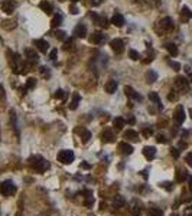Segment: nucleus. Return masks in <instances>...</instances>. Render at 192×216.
Returning a JSON list of instances; mask_svg holds the SVG:
<instances>
[{"label": "nucleus", "mask_w": 192, "mask_h": 216, "mask_svg": "<svg viewBox=\"0 0 192 216\" xmlns=\"http://www.w3.org/2000/svg\"><path fill=\"white\" fill-rule=\"evenodd\" d=\"M29 166H30L32 169H35L36 171L42 173V171L48 170L49 163H48V161H46L42 156H38V154H36V156L29 157Z\"/></svg>", "instance_id": "nucleus-1"}, {"label": "nucleus", "mask_w": 192, "mask_h": 216, "mask_svg": "<svg viewBox=\"0 0 192 216\" xmlns=\"http://www.w3.org/2000/svg\"><path fill=\"white\" fill-rule=\"evenodd\" d=\"M0 193L3 194V196H6V198L15 194L16 193V184L12 182V180H4V182L0 183Z\"/></svg>", "instance_id": "nucleus-2"}, {"label": "nucleus", "mask_w": 192, "mask_h": 216, "mask_svg": "<svg viewBox=\"0 0 192 216\" xmlns=\"http://www.w3.org/2000/svg\"><path fill=\"white\" fill-rule=\"evenodd\" d=\"M57 159L61 164H71L74 161V153L71 150H61L58 153Z\"/></svg>", "instance_id": "nucleus-3"}, {"label": "nucleus", "mask_w": 192, "mask_h": 216, "mask_svg": "<svg viewBox=\"0 0 192 216\" xmlns=\"http://www.w3.org/2000/svg\"><path fill=\"white\" fill-rule=\"evenodd\" d=\"M175 88L179 92H188L189 91V82L185 76H176L175 78Z\"/></svg>", "instance_id": "nucleus-4"}, {"label": "nucleus", "mask_w": 192, "mask_h": 216, "mask_svg": "<svg viewBox=\"0 0 192 216\" xmlns=\"http://www.w3.org/2000/svg\"><path fill=\"white\" fill-rule=\"evenodd\" d=\"M173 120H175V124L176 125H181L185 121V108L182 105H178L175 112H173Z\"/></svg>", "instance_id": "nucleus-5"}, {"label": "nucleus", "mask_w": 192, "mask_h": 216, "mask_svg": "<svg viewBox=\"0 0 192 216\" xmlns=\"http://www.w3.org/2000/svg\"><path fill=\"white\" fill-rule=\"evenodd\" d=\"M104 41H106V35L103 33V32H100V30H95L93 35H90V42L94 43V45H100Z\"/></svg>", "instance_id": "nucleus-6"}, {"label": "nucleus", "mask_w": 192, "mask_h": 216, "mask_svg": "<svg viewBox=\"0 0 192 216\" xmlns=\"http://www.w3.org/2000/svg\"><path fill=\"white\" fill-rule=\"evenodd\" d=\"M110 46H111V49L116 53H121L124 51V42H123V39H113L110 42Z\"/></svg>", "instance_id": "nucleus-7"}, {"label": "nucleus", "mask_w": 192, "mask_h": 216, "mask_svg": "<svg viewBox=\"0 0 192 216\" xmlns=\"http://www.w3.org/2000/svg\"><path fill=\"white\" fill-rule=\"evenodd\" d=\"M159 27L163 30V32H169L173 29V20L170 17H163L159 23Z\"/></svg>", "instance_id": "nucleus-8"}, {"label": "nucleus", "mask_w": 192, "mask_h": 216, "mask_svg": "<svg viewBox=\"0 0 192 216\" xmlns=\"http://www.w3.org/2000/svg\"><path fill=\"white\" fill-rule=\"evenodd\" d=\"M2 10L6 13V15H10L15 10V2L13 0H3L2 2Z\"/></svg>", "instance_id": "nucleus-9"}, {"label": "nucleus", "mask_w": 192, "mask_h": 216, "mask_svg": "<svg viewBox=\"0 0 192 216\" xmlns=\"http://www.w3.org/2000/svg\"><path fill=\"white\" fill-rule=\"evenodd\" d=\"M33 45L38 48V51H41L42 53H45L48 52V49H49V43L45 41V39H35L33 41Z\"/></svg>", "instance_id": "nucleus-10"}, {"label": "nucleus", "mask_w": 192, "mask_h": 216, "mask_svg": "<svg viewBox=\"0 0 192 216\" xmlns=\"http://www.w3.org/2000/svg\"><path fill=\"white\" fill-rule=\"evenodd\" d=\"M124 91H126V95H127L129 98H132V100H134V101H142L143 100L142 95H139V94L133 90L132 86H124Z\"/></svg>", "instance_id": "nucleus-11"}, {"label": "nucleus", "mask_w": 192, "mask_h": 216, "mask_svg": "<svg viewBox=\"0 0 192 216\" xmlns=\"http://www.w3.org/2000/svg\"><path fill=\"white\" fill-rule=\"evenodd\" d=\"M101 138L104 143H114L116 141V135H114V133L111 130H104L101 134Z\"/></svg>", "instance_id": "nucleus-12"}, {"label": "nucleus", "mask_w": 192, "mask_h": 216, "mask_svg": "<svg viewBox=\"0 0 192 216\" xmlns=\"http://www.w3.org/2000/svg\"><path fill=\"white\" fill-rule=\"evenodd\" d=\"M74 36L79 37V39H84L87 36V27L84 25H77L75 29H74Z\"/></svg>", "instance_id": "nucleus-13"}, {"label": "nucleus", "mask_w": 192, "mask_h": 216, "mask_svg": "<svg viewBox=\"0 0 192 216\" xmlns=\"http://www.w3.org/2000/svg\"><path fill=\"white\" fill-rule=\"evenodd\" d=\"M78 131L79 133V137H81V141L84 143V144H87V143L90 141V138H91V133L87 128H78V130H75V133Z\"/></svg>", "instance_id": "nucleus-14"}, {"label": "nucleus", "mask_w": 192, "mask_h": 216, "mask_svg": "<svg viewBox=\"0 0 192 216\" xmlns=\"http://www.w3.org/2000/svg\"><path fill=\"white\" fill-rule=\"evenodd\" d=\"M143 156L146 157L147 160H153L154 156H156V149H154V147H152V145H147V147H144V149H143Z\"/></svg>", "instance_id": "nucleus-15"}, {"label": "nucleus", "mask_w": 192, "mask_h": 216, "mask_svg": "<svg viewBox=\"0 0 192 216\" xmlns=\"http://www.w3.org/2000/svg\"><path fill=\"white\" fill-rule=\"evenodd\" d=\"M25 55H26L28 61H29L30 63L38 62V59H39V55H38L36 52H35L33 49H26V51H25Z\"/></svg>", "instance_id": "nucleus-16"}, {"label": "nucleus", "mask_w": 192, "mask_h": 216, "mask_svg": "<svg viewBox=\"0 0 192 216\" xmlns=\"http://www.w3.org/2000/svg\"><path fill=\"white\" fill-rule=\"evenodd\" d=\"M124 138H127V140H130V141H134V143H137L140 140L139 133H136L134 130H126L124 131Z\"/></svg>", "instance_id": "nucleus-17"}, {"label": "nucleus", "mask_w": 192, "mask_h": 216, "mask_svg": "<svg viewBox=\"0 0 192 216\" xmlns=\"http://www.w3.org/2000/svg\"><path fill=\"white\" fill-rule=\"evenodd\" d=\"M111 23H113L114 26H117V27L124 26V17H123V15L116 13V15L113 16V19H111Z\"/></svg>", "instance_id": "nucleus-18"}, {"label": "nucleus", "mask_w": 192, "mask_h": 216, "mask_svg": "<svg viewBox=\"0 0 192 216\" xmlns=\"http://www.w3.org/2000/svg\"><path fill=\"white\" fill-rule=\"evenodd\" d=\"M189 19H192V12L189 10V7L184 6V7H182V12H181V20L184 23H186Z\"/></svg>", "instance_id": "nucleus-19"}, {"label": "nucleus", "mask_w": 192, "mask_h": 216, "mask_svg": "<svg viewBox=\"0 0 192 216\" xmlns=\"http://www.w3.org/2000/svg\"><path fill=\"white\" fill-rule=\"evenodd\" d=\"M104 90H106L107 94H114L117 91V82L113 81V79H110L106 84V86H104Z\"/></svg>", "instance_id": "nucleus-20"}, {"label": "nucleus", "mask_w": 192, "mask_h": 216, "mask_svg": "<svg viewBox=\"0 0 192 216\" xmlns=\"http://www.w3.org/2000/svg\"><path fill=\"white\" fill-rule=\"evenodd\" d=\"M79 101H81V95L75 92L74 95H72L71 102H69V110H72V111H74V110H77V107L79 105Z\"/></svg>", "instance_id": "nucleus-21"}, {"label": "nucleus", "mask_w": 192, "mask_h": 216, "mask_svg": "<svg viewBox=\"0 0 192 216\" xmlns=\"http://www.w3.org/2000/svg\"><path fill=\"white\" fill-rule=\"evenodd\" d=\"M39 7H41L42 12H45L46 15H51V13H52V6H51V3L46 2V0H42L41 3H39Z\"/></svg>", "instance_id": "nucleus-22"}, {"label": "nucleus", "mask_w": 192, "mask_h": 216, "mask_svg": "<svg viewBox=\"0 0 192 216\" xmlns=\"http://www.w3.org/2000/svg\"><path fill=\"white\" fill-rule=\"evenodd\" d=\"M119 150H120L123 154H132L133 153V147L127 143H120L119 144Z\"/></svg>", "instance_id": "nucleus-23"}, {"label": "nucleus", "mask_w": 192, "mask_h": 216, "mask_svg": "<svg viewBox=\"0 0 192 216\" xmlns=\"http://www.w3.org/2000/svg\"><path fill=\"white\" fill-rule=\"evenodd\" d=\"M124 124H126V120L123 118V117H116V118L113 120V125L116 130H121V128L124 127Z\"/></svg>", "instance_id": "nucleus-24"}, {"label": "nucleus", "mask_w": 192, "mask_h": 216, "mask_svg": "<svg viewBox=\"0 0 192 216\" xmlns=\"http://www.w3.org/2000/svg\"><path fill=\"white\" fill-rule=\"evenodd\" d=\"M146 81L149 82V84H153L154 81H158V74H156L153 69H149V71L146 72Z\"/></svg>", "instance_id": "nucleus-25"}, {"label": "nucleus", "mask_w": 192, "mask_h": 216, "mask_svg": "<svg viewBox=\"0 0 192 216\" xmlns=\"http://www.w3.org/2000/svg\"><path fill=\"white\" fill-rule=\"evenodd\" d=\"M123 205H124V198L121 194H116L113 198V206L114 208H121Z\"/></svg>", "instance_id": "nucleus-26"}, {"label": "nucleus", "mask_w": 192, "mask_h": 216, "mask_svg": "<svg viewBox=\"0 0 192 216\" xmlns=\"http://www.w3.org/2000/svg\"><path fill=\"white\" fill-rule=\"evenodd\" d=\"M149 100L153 101V102H156V104L159 105V110H162V102H160V97H159L158 92H150L149 94Z\"/></svg>", "instance_id": "nucleus-27"}, {"label": "nucleus", "mask_w": 192, "mask_h": 216, "mask_svg": "<svg viewBox=\"0 0 192 216\" xmlns=\"http://www.w3.org/2000/svg\"><path fill=\"white\" fill-rule=\"evenodd\" d=\"M62 23V15H59V13H57V15L52 17V22H51V26L52 27H58Z\"/></svg>", "instance_id": "nucleus-28"}, {"label": "nucleus", "mask_w": 192, "mask_h": 216, "mask_svg": "<svg viewBox=\"0 0 192 216\" xmlns=\"http://www.w3.org/2000/svg\"><path fill=\"white\" fill-rule=\"evenodd\" d=\"M165 48L168 49V52H169L172 56H176L178 55V46L175 45V43H166Z\"/></svg>", "instance_id": "nucleus-29"}, {"label": "nucleus", "mask_w": 192, "mask_h": 216, "mask_svg": "<svg viewBox=\"0 0 192 216\" xmlns=\"http://www.w3.org/2000/svg\"><path fill=\"white\" fill-rule=\"evenodd\" d=\"M147 216H163V210L159 208H150L147 210Z\"/></svg>", "instance_id": "nucleus-30"}, {"label": "nucleus", "mask_w": 192, "mask_h": 216, "mask_svg": "<svg viewBox=\"0 0 192 216\" xmlns=\"http://www.w3.org/2000/svg\"><path fill=\"white\" fill-rule=\"evenodd\" d=\"M53 98H55V100H67L68 98V94L65 92L64 90H57V92L53 94Z\"/></svg>", "instance_id": "nucleus-31"}, {"label": "nucleus", "mask_w": 192, "mask_h": 216, "mask_svg": "<svg viewBox=\"0 0 192 216\" xmlns=\"http://www.w3.org/2000/svg\"><path fill=\"white\" fill-rule=\"evenodd\" d=\"M55 36H57V39L61 42H65L68 39L67 32H64V30H55Z\"/></svg>", "instance_id": "nucleus-32"}, {"label": "nucleus", "mask_w": 192, "mask_h": 216, "mask_svg": "<svg viewBox=\"0 0 192 216\" xmlns=\"http://www.w3.org/2000/svg\"><path fill=\"white\" fill-rule=\"evenodd\" d=\"M39 72H41V75L43 76V78H46V79L51 76V69H49L48 66H41V68H39Z\"/></svg>", "instance_id": "nucleus-33"}, {"label": "nucleus", "mask_w": 192, "mask_h": 216, "mask_svg": "<svg viewBox=\"0 0 192 216\" xmlns=\"http://www.w3.org/2000/svg\"><path fill=\"white\" fill-rule=\"evenodd\" d=\"M176 173H178V174H176L178 182H184V180L186 179V171H185L184 169H178Z\"/></svg>", "instance_id": "nucleus-34"}, {"label": "nucleus", "mask_w": 192, "mask_h": 216, "mask_svg": "<svg viewBox=\"0 0 192 216\" xmlns=\"http://www.w3.org/2000/svg\"><path fill=\"white\" fill-rule=\"evenodd\" d=\"M129 58L132 61H139L140 59V53L137 52V51H134V49H130L129 51Z\"/></svg>", "instance_id": "nucleus-35"}, {"label": "nucleus", "mask_w": 192, "mask_h": 216, "mask_svg": "<svg viewBox=\"0 0 192 216\" xmlns=\"http://www.w3.org/2000/svg\"><path fill=\"white\" fill-rule=\"evenodd\" d=\"M95 25H100V26H103V27H107L109 26V20H107L106 17H100V16H98Z\"/></svg>", "instance_id": "nucleus-36"}, {"label": "nucleus", "mask_w": 192, "mask_h": 216, "mask_svg": "<svg viewBox=\"0 0 192 216\" xmlns=\"http://www.w3.org/2000/svg\"><path fill=\"white\" fill-rule=\"evenodd\" d=\"M160 187L165 190H172L173 189V183L172 182H162L160 183Z\"/></svg>", "instance_id": "nucleus-37"}, {"label": "nucleus", "mask_w": 192, "mask_h": 216, "mask_svg": "<svg viewBox=\"0 0 192 216\" xmlns=\"http://www.w3.org/2000/svg\"><path fill=\"white\" fill-rule=\"evenodd\" d=\"M35 85H36V79L35 78H28V81H26V88L28 90L35 88Z\"/></svg>", "instance_id": "nucleus-38"}, {"label": "nucleus", "mask_w": 192, "mask_h": 216, "mask_svg": "<svg viewBox=\"0 0 192 216\" xmlns=\"http://www.w3.org/2000/svg\"><path fill=\"white\" fill-rule=\"evenodd\" d=\"M168 63H169L175 71H181V63H179V62H175V61H168Z\"/></svg>", "instance_id": "nucleus-39"}, {"label": "nucleus", "mask_w": 192, "mask_h": 216, "mask_svg": "<svg viewBox=\"0 0 192 216\" xmlns=\"http://www.w3.org/2000/svg\"><path fill=\"white\" fill-rule=\"evenodd\" d=\"M132 213L134 216H139L140 215V208H139V205L137 203H133V206H132Z\"/></svg>", "instance_id": "nucleus-40"}, {"label": "nucleus", "mask_w": 192, "mask_h": 216, "mask_svg": "<svg viewBox=\"0 0 192 216\" xmlns=\"http://www.w3.org/2000/svg\"><path fill=\"white\" fill-rule=\"evenodd\" d=\"M10 115H12V123H13V128H15L16 133L19 134V131H18V123H16V114H15V111H12V112H10Z\"/></svg>", "instance_id": "nucleus-41"}, {"label": "nucleus", "mask_w": 192, "mask_h": 216, "mask_svg": "<svg viewBox=\"0 0 192 216\" xmlns=\"http://www.w3.org/2000/svg\"><path fill=\"white\" fill-rule=\"evenodd\" d=\"M69 13H71V15H78V13H79L78 7H77V6H75L74 3H72L71 6H69Z\"/></svg>", "instance_id": "nucleus-42"}, {"label": "nucleus", "mask_w": 192, "mask_h": 216, "mask_svg": "<svg viewBox=\"0 0 192 216\" xmlns=\"http://www.w3.org/2000/svg\"><path fill=\"white\" fill-rule=\"evenodd\" d=\"M176 97H178V92H175V90H173V91H170V92H169L168 100H169V101H175V100H176Z\"/></svg>", "instance_id": "nucleus-43"}, {"label": "nucleus", "mask_w": 192, "mask_h": 216, "mask_svg": "<svg viewBox=\"0 0 192 216\" xmlns=\"http://www.w3.org/2000/svg\"><path fill=\"white\" fill-rule=\"evenodd\" d=\"M57 55H58V51H57V49H52V51H51V53H49V59H51V61H55V59H57Z\"/></svg>", "instance_id": "nucleus-44"}, {"label": "nucleus", "mask_w": 192, "mask_h": 216, "mask_svg": "<svg viewBox=\"0 0 192 216\" xmlns=\"http://www.w3.org/2000/svg\"><path fill=\"white\" fill-rule=\"evenodd\" d=\"M152 133H153V131H152V128H143V131H142V134H143L144 137H150Z\"/></svg>", "instance_id": "nucleus-45"}, {"label": "nucleus", "mask_w": 192, "mask_h": 216, "mask_svg": "<svg viewBox=\"0 0 192 216\" xmlns=\"http://www.w3.org/2000/svg\"><path fill=\"white\" fill-rule=\"evenodd\" d=\"M71 46H72V41L71 39H67V41L64 42V49L68 51V49H71Z\"/></svg>", "instance_id": "nucleus-46"}, {"label": "nucleus", "mask_w": 192, "mask_h": 216, "mask_svg": "<svg viewBox=\"0 0 192 216\" xmlns=\"http://www.w3.org/2000/svg\"><path fill=\"white\" fill-rule=\"evenodd\" d=\"M170 153H172V156L175 157V159H178V157H179V150L175 149V147H172V149H170Z\"/></svg>", "instance_id": "nucleus-47"}, {"label": "nucleus", "mask_w": 192, "mask_h": 216, "mask_svg": "<svg viewBox=\"0 0 192 216\" xmlns=\"http://www.w3.org/2000/svg\"><path fill=\"white\" fill-rule=\"evenodd\" d=\"M185 161H186L189 166H192V153H188L185 156Z\"/></svg>", "instance_id": "nucleus-48"}, {"label": "nucleus", "mask_w": 192, "mask_h": 216, "mask_svg": "<svg viewBox=\"0 0 192 216\" xmlns=\"http://www.w3.org/2000/svg\"><path fill=\"white\" fill-rule=\"evenodd\" d=\"M156 141L158 143H168V140H166L165 135H158V137H156Z\"/></svg>", "instance_id": "nucleus-49"}, {"label": "nucleus", "mask_w": 192, "mask_h": 216, "mask_svg": "<svg viewBox=\"0 0 192 216\" xmlns=\"http://www.w3.org/2000/svg\"><path fill=\"white\" fill-rule=\"evenodd\" d=\"M81 169H85V170H88V169H91V164L87 163V161H83V163H81Z\"/></svg>", "instance_id": "nucleus-50"}, {"label": "nucleus", "mask_w": 192, "mask_h": 216, "mask_svg": "<svg viewBox=\"0 0 192 216\" xmlns=\"http://www.w3.org/2000/svg\"><path fill=\"white\" fill-rule=\"evenodd\" d=\"M103 3V0H93V4L94 6H98V4H101Z\"/></svg>", "instance_id": "nucleus-51"}, {"label": "nucleus", "mask_w": 192, "mask_h": 216, "mask_svg": "<svg viewBox=\"0 0 192 216\" xmlns=\"http://www.w3.org/2000/svg\"><path fill=\"white\" fill-rule=\"evenodd\" d=\"M186 147V143L185 141H179V149H185Z\"/></svg>", "instance_id": "nucleus-52"}, {"label": "nucleus", "mask_w": 192, "mask_h": 216, "mask_svg": "<svg viewBox=\"0 0 192 216\" xmlns=\"http://www.w3.org/2000/svg\"><path fill=\"white\" fill-rule=\"evenodd\" d=\"M129 124H134L136 123V118H133V117H130V118H129V121H127Z\"/></svg>", "instance_id": "nucleus-53"}, {"label": "nucleus", "mask_w": 192, "mask_h": 216, "mask_svg": "<svg viewBox=\"0 0 192 216\" xmlns=\"http://www.w3.org/2000/svg\"><path fill=\"white\" fill-rule=\"evenodd\" d=\"M142 176H143L144 179H147V177H149V174H147V170H143V171H142Z\"/></svg>", "instance_id": "nucleus-54"}, {"label": "nucleus", "mask_w": 192, "mask_h": 216, "mask_svg": "<svg viewBox=\"0 0 192 216\" xmlns=\"http://www.w3.org/2000/svg\"><path fill=\"white\" fill-rule=\"evenodd\" d=\"M189 189L192 190V176H189Z\"/></svg>", "instance_id": "nucleus-55"}, {"label": "nucleus", "mask_w": 192, "mask_h": 216, "mask_svg": "<svg viewBox=\"0 0 192 216\" xmlns=\"http://www.w3.org/2000/svg\"><path fill=\"white\" fill-rule=\"evenodd\" d=\"M153 2H154L156 4H160V0H153Z\"/></svg>", "instance_id": "nucleus-56"}, {"label": "nucleus", "mask_w": 192, "mask_h": 216, "mask_svg": "<svg viewBox=\"0 0 192 216\" xmlns=\"http://www.w3.org/2000/svg\"><path fill=\"white\" fill-rule=\"evenodd\" d=\"M71 2H72V3H78L79 0H71Z\"/></svg>", "instance_id": "nucleus-57"}, {"label": "nucleus", "mask_w": 192, "mask_h": 216, "mask_svg": "<svg viewBox=\"0 0 192 216\" xmlns=\"http://www.w3.org/2000/svg\"><path fill=\"white\" fill-rule=\"evenodd\" d=\"M189 115H191V118H192V110H191V111H189Z\"/></svg>", "instance_id": "nucleus-58"}, {"label": "nucleus", "mask_w": 192, "mask_h": 216, "mask_svg": "<svg viewBox=\"0 0 192 216\" xmlns=\"http://www.w3.org/2000/svg\"><path fill=\"white\" fill-rule=\"evenodd\" d=\"M191 81H192V72H191Z\"/></svg>", "instance_id": "nucleus-59"}, {"label": "nucleus", "mask_w": 192, "mask_h": 216, "mask_svg": "<svg viewBox=\"0 0 192 216\" xmlns=\"http://www.w3.org/2000/svg\"><path fill=\"white\" fill-rule=\"evenodd\" d=\"M58 2H64V0H58Z\"/></svg>", "instance_id": "nucleus-60"}, {"label": "nucleus", "mask_w": 192, "mask_h": 216, "mask_svg": "<svg viewBox=\"0 0 192 216\" xmlns=\"http://www.w3.org/2000/svg\"><path fill=\"white\" fill-rule=\"evenodd\" d=\"M189 216H192V213H191V215H189Z\"/></svg>", "instance_id": "nucleus-61"}]
</instances>
